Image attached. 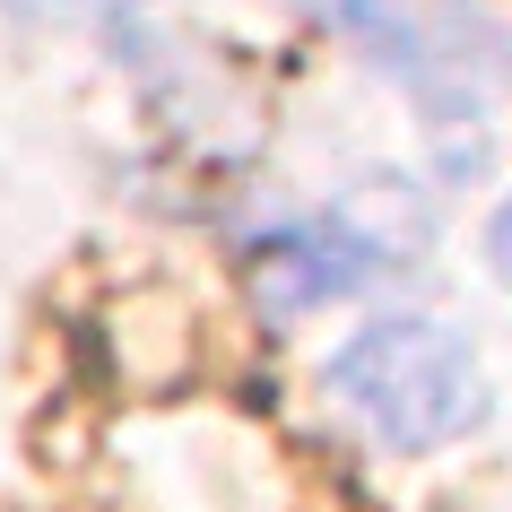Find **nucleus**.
<instances>
[{"instance_id":"1","label":"nucleus","mask_w":512,"mask_h":512,"mask_svg":"<svg viewBox=\"0 0 512 512\" xmlns=\"http://www.w3.org/2000/svg\"><path fill=\"white\" fill-rule=\"evenodd\" d=\"M330 400L391 452H443L486 417V374L443 322H374L330 356Z\"/></svg>"},{"instance_id":"3","label":"nucleus","mask_w":512,"mask_h":512,"mask_svg":"<svg viewBox=\"0 0 512 512\" xmlns=\"http://www.w3.org/2000/svg\"><path fill=\"white\" fill-rule=\"evenodd\" d=\"M18 9L61 18V27H87V18H122V9H139V0H18Z\"/></svg>"},{"instance_id":"4","label":"nucleus","mask_w":512,"mask_h":512,"mask_svg":"<svg viewBox=\"0 0 512 512\" xmlns=\"http://www.w3.org/2000/svg\"><path fill=\"white\" fill-rule=\"evenodd\" d=\"M495 261H504V278H512V200H504V217H495Z\"/></svg>"},{"instance_id":"2","label":"nucleus","mask_w":512,"mask_h":512,"mask_svg":"<svg viewBox=\"0 0 512 512\" xmlns=\"http://www.w3.org/2000/svg\"><path fill=\"white\" fill-rule=\"evenodd\" d=\"M374 278V252L348 235V226H287V235H261L252 243V296L270 313H304V304H330Z\"/></svg>"}]
</instances>
